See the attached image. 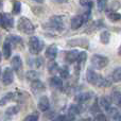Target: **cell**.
Masks as SVG:
<instances>
[{"label": "cell", "mask_w": 121, "mask_h": 121, "mask_svg": "<svg viewBox=\"0 0 121 121\" xmlns=\"http://www.w3.org/2000/svg\"><path fill=\"white\" fill-rule=\"evenodd\" d=\"M56 54H57V47L55 46V45H51V46H49L48 48H47L46 57H48L49 60H53L55 59V56H56Z\"/></svg>", "instance_id": "14"}, {"label": "cell", "mask_w": 121, "mask_h": 121, "mask_svg": "<svg viewBox=\"0 0 121 121\" xmlns=\"http://www.w3.org/2000/svg\"><path fill=\"white\" fill-rule=\"evenodd\" d=\"M86 60V53L85 52H80L79 59H78V62H79V65H81L82 63H84Z\"/></svg>", "instance_id": "33"}, {"label": "cell", "mask_w": 121, "mask_h": 121, "mask_svg": "<svg viewBox=\"0 0 121 121\" xmlns=\"http://www.w3.org/2000/svg\"><path fill=\"white\" fill-rule=\"evenodd\" d=\"M108 19L113 22H116V21H119L121 20V14L117 12H108V15H107Z\"/></svg>", "instance_id": "25"}, {"label": "cell", "mask_w": 121, "mask_h": 121, "mask_svg": "<svg viewBox=\"0 0 121 121\" xmlns=\"http://www.w3.org/2000/svg\"><path fill=\"white\" fill-rule=\"evenodd\" d=\"M21 10V3L19 1H15L13 4V13L14 14H19Z\"/></svg>", "instance_id": "29"}, {"label": "cell", "mask_w": 121, "mask_h": 121, "mask_svg": "<svg viewBox=\"0 0 121 121\" xmlns=\"http://www.w3.org/2000/svg\"><path fill=\"white\" fill-rule=\"evenodd\" d=\"M111 100H112V102L116 103V104H118V105H121V92L114 91L113 94H112Z\"/></svg>", "instance_id": "23"}, {"label": "cell", "mask_w": 121, "mask_h": 121, "mask_svg": "<svg viewBox=\"0 0 121 121\" xmlns=\"http://www.w3.org/2000/svg\"><path fill=\"white\" fill-rule=\"evenodd\" d=\"M48 28L53 31L56 32H62L64 29V23H63V18L60 16H53L50 18L48 23Z\"/></svg>", "instance_id": "4"}, {"label": "cell", "mask_w": 121, "mask_h": 121, "mask_svg": "<svg viewBox=\"0 0 121 121\" xmlns=\"http://www.w3.org/2000/svg\"><path fill=\"white\" fill-rule=\"evenodd\" d=\"M80 4L83 6H86V8H88V9H91L92 2L91 1H80Z\"/></svg>", "instance_id": "35"}, {"label": "cell", "mask_w": 121, "mask_h": 121, "mask_svg": "<svg viewBox=\"0 0 121 121\" xmlns=\"http://www.w3.org/2000/svg\"><path fill=\"white\" fill-rule=\"evenodd\" d=\"M109 85H111V82H109L108 80H106L105 78L101 77L100 80H99V82H98V85H97V86H100V87H108Z\"/></svg>", "instance_id": "26"}, {"label": "cell", "mask_w": 121, "mask_h": 121, "mask_svg": "<svg viewBox=\"0 0 121 121\" xmlns=\"http://www.w3.org/2000/svg\"><path fill=\"white\" fill-rule=\"evenodd\" d=\"M100 78L101 75L97 74L92 69H87V71H86V80H87V82L94 84V85H98V82L100 80Z\"/></svg>", "instance_id": "7"}, {"label": "cell", "mask_w": 121, "mask_h": 121, "mask_svg": "<svg viewBox=\"0 0 121 121\" xmlns=\"http://www.w3.org/2000/svg\"><path fill=\"white\" fill-rule=\"evenodd\" d=\"M99 104H100L101 108L104 109V111L108 112L109 109L112 108V107H111L112 101H111V99L107 98V97H101V98L99 99Z\"/></svg>", "instance_id": "12"}, {"label": "cell", "mask_w": 121, "mask_h": 121, "mask_svg": "<svg viewBox=\"0 0 121 121\" xmlns=\"http://www.w3.org/2000/svg\"><path fill=\"white\" fill-rule=\"evenodd\" d=\"M18 30L25 34L31 35L34 33L35 28H34V25L30 19H28L27 17H20L18 20Z\"/></svg>", "instance_id": "1"}, {"label": "cell", "mask_w": 121, "mask_h": 121, "mask_svg": "<svg viewBox=\"0 0 121 121\" xmlns=\"http://www.w3.org/2000/svg\"><path fill=\"white\" fill-rule=\"evenodd\" d=\"M37 120H38V115L37 114H32V115L27 116L23 121H37Z\"/></svg>", "instance_id": "31"}, {"label": "cell", "mask_w": 121, "mask_h": 121, "mask_svg": "<svg viewBox=\"0 0 121 121\" xmlns=\"http://www.w3.org/2000/svg\"><path fill=\"white\" fill-rule=\"evenodd\" d=\"M11 53H12V46L9 43H4L3 44V55L5 59H10Z\"/></svg>", "instance_id": "21"}, {"label": "cell", "mask_w": 121, "mask_h": 121, "mask_svg": "<svg viewBox=\"0 0 121 121\" xmlns=\"http://www.w3.org/2000/svg\"><path fill=\"white\" fill-rule=\"evenodd\" d=\"M50 83H51V86L56 88V89H62L63 88V81L59 77H53L52 79H51Z\"/></svg>", "instance_id": "18"}, {"label": "cell", "mask_w": 121, "mask_h": 121, "mask_svg": "<svg viewBox=\"0 0 121 121\" xmlns=\"http://www.w3.org/2000/svg\"><path fill=\"white\" fill-rule=\"evenodd\" d=\"M80 52L77 50H70L66 53V60L68 63H74L75 60H78L79 59Z\"/></svg>", "instance_id": "16"}, {"label": "cell", "mask_w": 121, "mask_h": 121, "mask_svg": "<svg viewBox=\"0 0 121 121\" xmlns=\"http://www.w3.org/2000/svg\"><path fill=\"white\" fill-rule=\"evenodd\" d=\"M53 121H60V120H59V119H57V118H56V119H54Z\"/></svg>", "instance_id": "40"}, {"label": "cell", "mask_w": 121, "mask_h": 121, "mask_svg": "<svg viewBox=\"0 0 121 121\" xmlns=\"http://www.w3.org/2000/svg\"><path fill=\"white\" fill-rule=\"evenodd\" d=\"M1 59H2V53H1V51H0V62H1Z\"/></svg>", "instance_id": "37"}, {"label": "cell", "mask_w": 121, "mask_h": 121, "mask_svg": "<svg viewBox=\"0 0 121 121\" xmlns=\"http://www.w3.org/2000/svg\"><path fill=\"white\" fill-rule=\"evenodd\" d=\"M13 98H14V94H13V92H8V94H6L5 96L3 97V98L0 99V106H3V105H5L6 103H8L9 101L12 100Z\"/></svg>", "instance_id": "24"}, {"label": "cell", "mask_w": 121, "mask_h": 121, "mask_svg": "<svg viewBox=\"0 0 121 121\" xmlns=\"http://www.w3.org/2000/svg\"><path fill=\"white\" fill-rule=\"evenodd\" d=\"M18 111H19L18 106H12V107H10V108L6 109V114L10 115V116H13V115H15V114L18 113Z\"/></svg>", "instance_id": "30"}, {"label": "cell", "mask_w": 121, "mask_h": 121, "mask_svg": "<svg viewBox=\"0 0 121 121\" xmlns=\"http://www.w3.org/2000/svg\"><path fill=\"white\" fill-rule=\"evenodd\" d=\"M100 40L102 44L106 45L109 43V40H111V33H109L108 31H103L101 32L100 34Z\"/></svg>", "instance_id": "20"}, {"label": "cell", "mask_w": 121, "mask_h": 121, "mask_svg": "<svg viewBox=\"0 0 121 121\" xmlns=\"http://www.w3.org/2000/svg\"><path fill=\"white\" fill-rule=\"evenodd\" d=\"M6 43H9V44L11 45V46H14V47H16V46H23V44H22V39H21L19 36H16V35H10V36H8V38H6Z\"/></svg>", "instance_id": "13"}, {"label": "cell", "mask_w": 121, "mask_h": 121, "mask_svg": "<svg viewBox=\"0 0 121 121\" xmlns=\"http://www.w3.org/2000/svg\"><path fill=\"white\" fill-rule=\"evenodd\" d=\"M43 65V59L42 57H37L35 59V67H40Z\"/></svg>", "instance_id": "36"}, {"label": "cell", "mask_w": 121, "mask_h": 121, "mask_svg": "<svg viewBox=\"0 0 121 121\" xmlns=\"http://www.w3.org/2000/svg\"><path fill=\"white\" fill-rule=\"evenodd\" d=\"M48 70L50 73H55L57 70H60V69H59V66H57L56 63L51 62L50 65H49V67H48Z\"/></svg>", "instance_id": "28"}, {"label": "cell", "mask_w": 121, "mask_h": 121, "mask_svg": "<svg viewBox=\"0 0 121 121\" xmlns=\"http://www.w3.org/2000/svg\"><path fill=\"white\" fill-rule=\"evenodd\" d=\"M106 6H107V1H104V0H103V1L98 2V10L100 11V12L101 11H104Z\"/></svg>", "instance_id": "32"}, {"label": "cell", "mask_w": 121, "mask_h": 121, "mask_svg": "<svg viewBox=\"0 0 121 121\" xmlns=\"http://www.w3.org/2000/svg\"><path fill=\"white\" fill-rule=\"evenodd\" d=\"M59 72H60V75L62 78L67 79V78H68V75H69V69H68V67L64 66V67H62V68H60Z\"/></svg>", "instance_id": "27"}, {"label": "cell", "mask_w": 121, "mask_h": 121, "mask_svg": "<svg viewBox=\"0 0 121 121\" xmlns=\"http://www.w3.org/2000/svg\"><path fill=\"white\" fill-rule=\"evenodd\" d=\"M13 80H14V74H13V70L12 68H5L3 71V74H2V82H3L4 85H11L13 83Z\"/></svg>", "instance_id": "6"}, {"label": "cell", "mask_w": 121, "mask_h": 121, "mask_svg": "<svg viewBox=\"0 0 121 121\" xmlns=\"http://www.w3.org/2000/svg\"><path fill=\"white\" fill-rule=\"evenodd\" d=\"M84 22H85V20H84L83 15H77V16H74L71 19V29L73 30L79 29L80 27H82V25Z\"/></svg>", "instance_id": "9"}, {"label": "cell", "mask_w": 121, "mask_h": 121, "mask_svg": "<svg viewBox=\"0 0 121 121\" xmlns=\"http://www.w3.org/2000/svg\"><path fill=\"white\" fill-rule=\"evenodd\" d=\"M112 78L115 82H121V67H117L116 69H114Z\"/></svg>", "instance_id": "22"}, {"label": "cell", "mask_w": 121, "mask_h": 121, "mask_svg": "<svg viewBox=\"0 0 121 121\" xmlns=\"http://www.w3.org/2000/svg\"><path fill=\"white\" fill-rule=\"evenodd\" d=\"M11 66H12V68L14 69V70L18 71L19 69L21 68V66H22V60H21L20 56H18V55H16V56H14L11 60Z\"/></svg>", "instance_id": "17"}, {"label": "cell", "mask_w": 121, "mask_h": 121, "mask_svg": "<svg viewBox=\"0 0 121 121\" xmlns=\"http://www.w3.org/2000/svg\"><path fill=\"white\" fill-rule=\"evenodd\" d=\"M119 54H120V55H121V46H120V47H119Z\"/></svg>", "instance_id": "38"}, {"label": "cell", "mask_w": 121, "mask_h": 121, "mask_svg": "<svg viewBox=\"0 0 121 121\" xmlns=\"http://www.w3.org/2000/svg\"><path fill=\"white\" fill-rule=\"evenodd\" d=\"M0 77H1V68H0Z\"/></svg>", "instance_id": "41"}, {"label": "cell", "mask_w": 121, "mask_h": 121, "mask_svg": "<svg viewBox=\"0 0 121 121\" xmlns=\"http://www.w3.org/2000/svg\"><path fill=\"white\" fill-rule=\"evenodd\" d=\"M80 113V109L77 105H71L68 109V113H67V118H68V121H72L75 118V116Z\"/></svg>", "instance_id": "15"}, {"label": "cell", "mask_w": 121, "mask_h": 121, "mask_svg": "<svg viewBox=\"0 0 121 121\" xmlns=\"http://www.w3.org/2000/svg\"><path fill=\"white\" fill-rule=\"evenodd\" d=\"M95 121H107V118L104 114H98L95 118Z\"/></svg>", "instance_id": "34"}, {"label": "cell", "mask_w": 121, "mask_h": 121, "mask_svg": "<svg viewBox=\"0 0 121 121\" xmlns=\"http://www.w3.org/2000/svg\"><path fill=\"white\" fill-rule=\"evenodd\" d=\"M50 107V102H49V98L46 96H43L38 101V109L42 112H46Z\"/></svg>", "instance_id": "10"}, {"label": "cell", "mask_w": 121, "mask_h": 121, "mask_svg": "<svg viewBox=\"0 0 121 121\" xmlns=\"http://www.w3.org/2000/svg\"><path fill=\"white\" fill-rule=\"evenodd\" d=\"M92 96H94V94H92L91 91L81 92L80 95H78V96L75 97V100L80 103H85V102H87V101H89L90 99L92 98Z\"/></svg>", "instance_id": "11"}, {"label": "cell", "mask_w": 121, "mask_h": 121, "mask_svg": "<svg viewBox=\"0 0 121 121\" xmlns=\"http://www.w3.org/2000/svg\"><path fill=\"white\" fill-rule=\"evenodd\" d=\"M44 49V42L36 36H32L29 39V51L32 54H39Z\"/></svg>", "instance_id": "2"}, {"label": "cell", "mask_w": 121, "mask_h": 121, "mask_svg": "<svg viewBox=\"0 0 121 121\" xmlns=\"http://www.w3.org/2000/svg\"><path fill=\"white\" fill-rule=\"evenodd\" d=\"M0 25L2 28L9 30L14 27V17L9 13H1L0 14Z\"/></svg>", "instance_id": "5"}, {"label": "cell", "mask_w": 121, "mask_h": 121, "mask_svg": "<svg viewBox=\"0 0 121 121\" xmlns=\"http://www.w3.org/2000/svg\"><path fill=\"white\" fill-rule=\"evenodd\" d=\"M46 87H45V84L43 82H40L39 80L38 81H35L33 83H31V90L34 95H37V94H40V92L45 91Z\"/></svg>", "instance_id": "8"}, {"label": "cell", "mask_w": 121, "mask_h": 121, "mask_svg": "<svg viewBox=\"0 0 121 121\" xmlns=\"http://www.w3.org/2000/svg\"><path fill=\"white\" fill-rule=\"evenodd\" d=\"M26 78H27L28 81L33 83V82H35V81H38V73L34 70H30L26 73Z\"/></svg>", "instance_id": "19"}, {"label": "cell", "mask_w": 121, "mask_h": 121, "mask_svg": "<svg viewBox=\"0 0 121 121\" xmlns=\"http://www.w3.org/2000/svg\"><path fill=\"white\" fill-rule=\"evenodd\" d=\"M1 6H2V2L0 1V8H1Z\"/></svg>", "instance_id": "39"}, {"label": "cell", "mask_w": 121, "mask_h": 121, "mask_svg": "<svg viewBox=\"0 0 121 121\" xmlns=\"http://www.w3.org/2000/svg\"><path fill=\"white\" fill-rule=\"evenodd\" d=\"M91 66L95 69H103L108 64V59L106 56H103L100 54H95L91 57Z\"/></svg>", "instance_id": "3"}, {"label": "cell", "mask_w": 121, "mask_h": 121, "mask_svg": "<svg viewBox=\"0 0 121 121\" xmlns=\"http://www.w3.org/2000/svg\"><path fill=\"white\" fill-rule=\"evenodd\" d=\"M0 40H1V36H0Z\"/></svg>", "instance_id": "42"}]
</instances>
